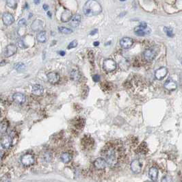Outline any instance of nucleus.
<instances>
[{"mask_svg":"<svg viewBox=\"0 0 182 182\" xmlns=\"http://www.w3.org/2000/svg\"><path fill=\"white\" fill-rule=\"evenodd\" d=\"M84 14L87 17H93L99 15L102 12V7L98 1L89 0L83 8Z\"/></svg>","mask_w":182,"mask_h":182,"instance_id":"obj_1","label":"nucleus"},{"mask_svg":"<svg viewBox=\"0 0 182 182\" xmlns=\"http://www.w3.org/2000/svg\"><path fill=\"white\" fill-rule=\"evenodd\" d=\"M158 49L156 47H151V48L146 49L143 52V57L145 60L147 62H151L154 60L155 58L158 54Z\"/></svg>","mask_w":182,"mask_h":182,"instance_id":"obj_2","label":"nucleus"},{"mask_svg":"<svg viewBox=\"0 0 182 182\" xmlns=\"http://www.w3.org/2000/svg\"><path fill=\"white\" fill-rule=\"evenodd\" d=\"M135 34L138 36H144L151 34V29L147 26L145 23H140V25L137 26L136 28L134 29Z\"/></svg>","mask_w":182,"mask_h":182,"instance_id":"obj_3","label":"nucleus"},{"mask_svg":"<svg viewBox=\"0 0 182 182\" xmlns=\"http://www.w3.org/2000/svg\"><path fill=\"white\" fill-rule=\"evenodd\" d=\"M105 157H106L107 163L108 165L110 166H113L116 162V153L114 149L113 148H110L108 151H107L106 154H105Z\"/></svg>","mask_w":182,"mask_h":182,"instance_id":"obj_4","label":"nucleus"},{"mask_svg":"<svg viewBox=\"0 0 182 182\" xmlns=\"http://www.w3.org/2000/svg\"><path fill=\"white\" fill-rule=\"evenodd\" d=\"M116 62L112 59H105L103 62V69L106 72H112L116 69Z\"/></svg>","mask_w":182,"mask_h":182,"instance_id":"obj_5","label":"nucleus"},{"mask_svg":"<svg viewBox=\"0 0 182 182\" xmlns=\"http://www.w3.org/2000/svg\"><path fill=\"white\" fill-rule=\"evenodd\" d=\"M35 161V158L32 154H27L23 155L21 158V162L25 166H30L34 164Z\"/></svg>","mask_w":182,"mask_h":182,"instance_id":"obj_6","label":"nucleus"},{"mask_svg":"<svg viewBox=\"0 0 182 182\" xmlns=\"http://www.w3.org/2000/svg\"><path fill=\"white\" fill-rule=\"evenodd\" d=\"M17 51V47L15 44H9L4 49V56L5 57H11V56H14Z\"/></svg>","mask_w":182,"mask_h":182,"instance_id":"obj_7","label":"nucleus"},{"mask_svg":"<svg viewBox=\"0 0 182 182\" xmlns=\"http://www.w3.org/2000/svg\"><path fill=\"white\" fill-rule=\"evenodd\" d=\"M12 143H13V139L10 135L8 134H4L1 136V144L3 148L8 149L11 147Z\"/></svg>","mask_w":182,"mask_h":182,"instance_id":"obj_8","label":"nucleus"},{"mask_svg":"<svg viewBox=\"0 0 182 182\" xmlns=\"http://www.w3.org/2000/svg\"><path fill=\"white\" fill-rule=\"evenodd\" d=\"M130 168L134 173H139L142 171V164L139 159H134L130 164Z\"/></svg>","mask_w":182,"mask_h":182,"instance_id":"obj_9","label":"nucleus"},{"mask_svg":"<svg viewBox=\"0 0 182 182\" xmlns=\"http://www.w3.org/2000/svg\"><path fill=\"white\" fill-rule=\"evenodd\" d=\"M94 166L98 170H103L106 168L108 163L106 160L102 158H98L94 161Z\"/></svg>","mask_w":182,"mask_h":182,"instance_id":"obj_10","label":"nucleus"},{"mask_svg":"<svg viewBox=\"0 0 182 182\" xmlns=\"http://www.w3.org/2000/svg\"><path fill=\"white\" fill-rule=\"evenodd\" d=\"M13 99L14 100L15 103H18V104H23L26 101V97L24 94L21 93H16L13 95Z\"/></svg>","mask_w":182,"mask_h":182,"instance_id":"obj_11","label":"nucleus"},{"mask_svg":"<svg viewBox=\"0 0 182 182\" xmlns=\"http://www.w3.org/2000/svg\"><path fill=\"white\" fill-rule=\"evenodd\" d=\"M134 43V40L132 38L129 37H124L120 40V45L123 49H129L132 47Z\"/></svg>","mask_w":182,"mask_h":182,"instance_id":"obj_12","label":"nucleus"},{"mask_svg":"<svg viewBox=\"0 0 182 182\" xmlns=\"http://www.w3.org/2000/svg\"><path fill=\"white\" fill-rule=\"evenodd\" d=\"M2 20L6 25H11L15 22L14 17L13 16V15L9 13H5L3 15Z\"/></svg>","mask_w":182,"mask_h":182,"instance_id":"obj_13","label":"nucleus"},{"mask_svg":"<svg viewBox=\"0 0 182 182\" xmlns=\"http://www.w3.org/2000/svg\"><path fill=\"white\" fill-rule=\"evenodd\" d=\"M167 73L168 70L166 67H161L158 69V70H156V73H155V77L157 79L160 80V79H162L163 78L165 77Z\"/></svg>","mask_w":182,"mask_h":182,"instance_id":"obj_14","label":"nucleus"},{"mask_svg":"<svg viewBox=\"0 0 182 182\" xmlns=\"http://www.w3.org/2000/svg\"><path fill=\"white\" fill-rule=\"evenodd\" d=\"M47 79L51 84H56L60 80V75L56 72H50L47 74Z\"/></svg>","mask_w":182,"mask_h":182,"instance_id":"obj_15","label":"nucleus"},{"mask_svg":"<svg viewBox=\"0 0 182 182\" xmlns=\"http://www.w3.org/2000/svg\"><path fill=\"white\" fill-rule=\"evenodd\" d=\"M72 18V13H71V11H69V10H65V11L62 13V15H61V21H62L63 23H67V22L70 21Z\"/></svg>","mask_w":182,"mask_h":182,"instance_id":"obj_16","label":"nucleus"},{"mask_svg":"<svg viewBox=\"0 0 182 182\" xmlns=\"http://www.w3.org/2000/svg\"><path fill=\"white\" fill-rule=\"evenodd\" d=\"M31 27L34 31L40 32V30L43 28V22H42L41 20L36 19L35 21L32 23Z\"/></svg>","mask_w":182,"mask_h":182,"instance_id":"obj_17","label":"nucleus"},{"mask_svg":"<svg viewBox=\"0 0 182 182\" xmlns=\"http://www.w3.org/2000/svg\"><path fill=\"white\" fill-rule=\"evenodd\" d=\"M81 22V16L79 14L75 15L70 21V25L72 28H77Z\"/></svg>","mask_w":182,"mask_h":182,"instance_id":"obj_18","label":"nucleus"},{"mask_svg":"<svg viewBox=\"0 0 182 182\" xmlns=\"http://www.w3.org/2000/svg\"><path fill=\"white\" fill-rule=\"evenodd\" d=\"M32 93L34 95H36V96H40V95H42L43 94L44 88L41 85L35 84L32 88Z\"/></svg>","mask_w":182,"mask_h":182,"instance_id":"obj_19","label":"nucleus"},{"mask_svg":"<svg viewBox=\"0 0 182 182\" xmlns=\"http://www.w3.org/2000/svg\"><path fill=\"white\" fill-rule=\"evenodd\" d=\"M149 177L153 181H156L158 180V170L156 167H151L149 171Z\"/></svg>","mask_w":182,"mask_h":182,"instance_id":"obj_20","label":"nucleus"},{"mask_svg":"<svg viewBox=\"0 0 182 182\" xmlns=\"http://www.w3.org/2000/svg\"><path fill=\"white\" fill-rule=\"evenodd\" d=\"M164 88L168 91H175L177 88V84L173 80H167L164 83Z\"/></svg>","mask_w":182,"mask_h":182,"instance_id":"obj_21","label":"nucleus"},{"mask_svg":"<svg viewBox=\"0 0 182 182\" xmlns=\"http://www.w3.org/2000/svg\"><path fill=\"white\" fill-rule=\"evenodd\" d=\"M36 39L39 42L44 43L47 41V35H46V32L45 31H40L36 35Z\"/></svg>","mask_w":182,"mask_h":182,"instance_id":"obj_22","label":"nucleus"},{"mask_svg":"<svg viewBox=\"0 0 182 182\" xmlns=\"http://www.w3.org/2000/svg\"><path fill=\"white\" fill-rule=\"evenodd\" d=\"M70 77L72 80L75 81H77L80 79L81 78V74L79 71L77 70H73L70 73Z\"/></svg>","mask_w":182,"mask_h":182,"instance_id":"obj_23","label":"nucleus"},{"mask_svg":"<svg viewBox=\"0 0 182 182\" xmlns=\"http://www.w3.org/2000/svg\"><path fill=\"white\" fill-rule=\"evenodd\" d=\"M71 158H72V157H71V155L67 152L62 153L60 156L61 160H62V162H64V164H67V163H69V161L71 160Z\"/></svg>","mask_w":182,"mask_h":182,"instance_id":"obj_24","label":"nucleus"},{"mask_svg":"<svg viewBox=\"0 0 182 182\" xmlns=\"http://www.w3.org/2000/svg\"><path fill=\"white\" fill-rule=\"evenodd\" d=\"M8 127V123L6 119L1 122V125H0V129H1V133L4 134L7 131Z\"/></svg>","mask_w":182,"mask_h":182,"instance_id":"obj_25","label":"nucleus"},{"mask_svg":"<svg viewBox=\"0 0 182 182\" xmlns=\"http://www.w3.org/2000/svg\"><path fill=\"white\" fill-rule=\"evenodd\" d=\"M58 31L60 33L64 34H71L73 32L72 30L67 28H64V27H59Z\"/></svg>","mask_w":182,"mask_h":182,"instance_id":"obj_26","label":"nucleus"},{"mask_svg":"<svg viewBox=\"0 0 182 182\" xmlns=\"http://www.w3.org/2000/svg\"><path fill=\"white\" fill-rule=\"evenodd\" d=\"M6 4L9 8L15 9L17 8V1H15V0H8V1H6Z\"/></svg>","mask_w":182,"mask_h":182,"instance_id":"obj_27","label":"nucleus"},{"mask_svg":"<svg viewBox=\"0 0 182 182\" xmlns=\"http://www.w3.org/2000/svg\"><path fill=\"white\" fill-rule=\"evenodd\" d=\"M15 69L17 71H23L25 69V65L23 63L19 62L15 65Z\"/></svg>","mask_w":182,"mask_h":182,"instance_id":"obj_28","label":"nucleus"},{"mask_svg":"<svg viewBox=\"0 0 182 182\" xmlns=\"http://www.w3.org/2000/svg\"><path fill=\"white\" fill-rule=\"evenodd\" d=\"M164 32H166V34H167L168 36L169 37H173V32L172 28H168V27H165L164 28Z\"/></svg>","mask_w":182,"mask_h":182,"instance_id":"obj_29","label":"nucleus"},{"mask_svg":"<svg viewBox=\"0 0 182 182\" xmlns=\"http://www.w3.org/2000/svg\"><path fill=\"white\" fill-rule=\"evenodd\" d=\"M43 158L44 160L47 161H50L51 159H52V155L50 154L49 152H45L43 155Z\"/></svg>","mask_w":182,"mask_h":182,"instance_id":"obj_30","label":"nucleus"},{"mask_svg":"<svg viewBox=\"0 0 182 182\" xmlns=\"http://www.w3.org/2000/svg\"><path fill=\"white\" fill-rule=\"evenodd\" d=\"M77 45H78V43H77V40H73V41L71 42L70 43H69V45H68L67 49H73V48H75V47H77Z\"/></svg>","mask_w":182,"mask_h":182,"instance_id":"obj_31","label":"nucleus"},{"mask_svg":"<svg viewBox=\"0 0 182 182\" xmlns=\"http://www.w3.org/2000/svg\"><path fill=\"white\" fill-rule=\"evenodd\" d=\"M171 181H172V179L171 177L166 175V176L163 177L161 180V182H171Z\"/></svg>","mask_w":182,"mask_h":182,"instance_id":"obj_32","label":"nucleus"},{"mask_svg":"<svg viewBox=\"0 0 182 182\" xmlns=\"http://www.w3.org/2000/svg\"><path fill=\"white\" fill-rule=\"evenodd\" d=\"M26 20L25 19H21L19 21V26H25V25H26Z\"/></svg>","mask_w":182,"mask_h":182,"instance_id":"obj_33","label":"nucleus"},{"mask_svg":"<svg viewBox=\"0 0 182 182\" xmlns=\"http://www.w3.org/2000/svg\"><path fill=\"white\" fill-rule=\"evenodd\" d=\"M93 79L95 82H98L100 81V76L99 75H95L93 76Z\"/></svg>","mask_w":182,"mask_h":182,"instance_id":"obj_34","label":"nucleus"},{"mask_svg":"<svg viewBox=\"0 0 182 182\" xmlns=\"http://www.w3.org/2000/svg\"><path fill=\"white\" fill-rule=\"evenodd\" d=\"M18 45L19 46V47H21V48H25L26 47V45H25L24 42L23 41V40H20V41H19L18 42Z\"/></svg>","mask_w":182,"mask_h":182,"instance_id":"obj_35","label":"nucleus"},{"mask_svg":"<svg viewBox=\"0 0 182 182\" xmlns=\"http://www.w3.org/2000/svg\"><path fill=\"white\" fill-rule=\"evenodd\" d=\"M42 8H43V9L45 10V11H47V10L49 9V6H47V5H46V4L43 5V6H42Z\"/></svg>","mask_w":182,"mask_h":182,"instance_id":"obj_36","label":"nucleus"},{"mask_svg":"<svg viewBox=\"0 0 182 182\" xmlns=\"http://www.w3.org/2000/svg\"><path fill=\"white\" fill-rule=\"evenodd\" d=\"M1 182H11V180H10L9 178H6L4 179V180H1Z\"/></svg>","mask_w":182,"mask_h":182,"instance_id":"obj_37","label":"nucleus"},{"mask_svg":"<svg viewBox=\"0 0 182 182\" xmlns=\"http://www.w3.org/2000/svg\"><path fill=\"white\" fill-rule=\"evenodd\" d=\"M59 54H60L61 56H64V55H65V52H63V51H60V52H59Z\"/></svg>","mask_w":182,"mask_h":182,"instance_id":"obj_38","label":"nucleus"},{"mask_svg":"<svg viewBox=\"0 0 182 182\" xmlns=\"http://www.w3.org/2000/svg\"><path fill=\"white\" fill-rule=\"evenodd\" d=\"M97 32V30H94V31H93V32H91V35H93V34H96V33H97V32Z\"/></svg>","mask_w":182,"mask_h":182,"instance_id":"obj_39","label":"nucleus"},{"mask_svg":"<svg viewBox=\"0 0 182 182\" xmlns=\"http://www.w3.org/2000/svg\"><path fill=\"white\" fill-rule=\"evenodd\" d=\"M93 45H94L95 46H98L99 45V42H95Z\"/></svg>","mask_w":182,"mask_h":182,"instance_id":"obj_40","label":"nucleus"},{"mask_svg":"<svg viewBox=\"0 0 182 182\" xmlns=\"http://www.w3.org/2000/svg\"><path fill=\"white\" fill-rule=\"evenodd\" d=\"M34 3H36V4H39V3H40V1H35Z\"/></svg>","mask_w":182,"mask_h":182,"instance_id":"obj_41","label":"nucleus"}]
</instances>
